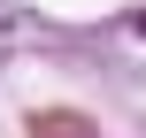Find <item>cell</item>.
Returning a JSON list of instances; mask_svg holds the SVG:
<instances>
[{
  "instance_id": "obj_1",
  "label": "cell",
  "mask_w": 146,
  "mask_h": 138,
  "mask_svg": "<svg viewBox=\"0 0 146 138\" xmlns=\"http://www.w3.org/2000/svg\"><path fill=\"white\" fill-rule=\"evenodd\" d=\"M139 31H146V15H139Z\"/></svg>"
}]
</instances>
